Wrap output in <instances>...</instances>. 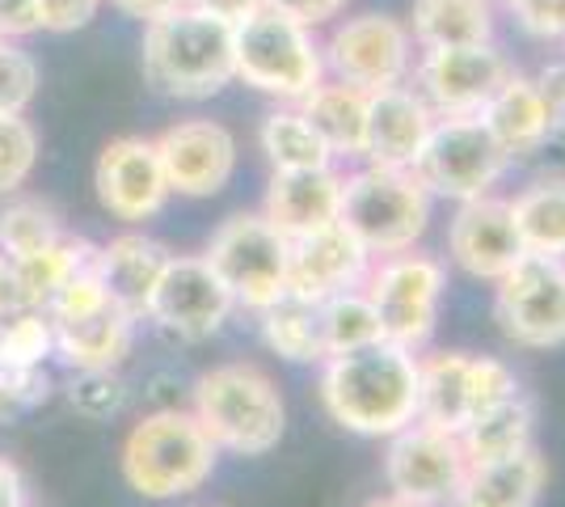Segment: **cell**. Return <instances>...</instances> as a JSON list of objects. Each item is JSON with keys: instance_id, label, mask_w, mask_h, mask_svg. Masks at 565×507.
Here are the masks:
<instances>
[{"instance_id": "cell-16", "label": "cell", "mask_w": 565, "mask_h": 507, "mask_svg": "<svg viewBox=\"0 0 565 507\" xmlns=\"http://www.w3.org/2000/svg\"><path fill=\"white\" fill-rule=\"evenodd\" d=\"M233 309V292L224 288V279L215 275L203 254H173L152 288L143 317L182 342H203L228 321Z\"/></svg>"}, {"instance_id": "cell-33", "label": "cell", "mask_w": 565, "mask_h": 507, "mask_svg": "<svg viewBox=\"0 0 565 507\" xmlns=\"http://www.w3.org/2000/svg\"><path fill=\"white\" fill-rule=\"evenodd\" d=\"M64 237V224H60V212L43 203V199H9L4 208H0V254L9 258V263H22L30 254H39V250H47Z\"/></svg>"}, {"instance_id": "cell-8", "label": "cell", "mask_w": 565, "mask_h": 507, "mask_svg": "<svg viewBox=\"0 0 565 507\" xmlns=\"http://www.w3.org/2000/svg\"><path fill=\"white\" fill-rule=\"evenodd\" d=\"M444 288H448V271L435 254H423V250L372 258V271L363 279V292L380 317V338L397 342L405 351H423L430 342Z\"/></svg>"}, {"instance_id": "cell-39", "label": "cell", "mask_w": 565, "mask_h": 507, "mask_svg": "<svg viewBox=\"0 0 565 507\" xmlns=\"http://www.w3.org/2000/svg\"><path fill=\"white\" fill-rule=\"evenodd\" d=\"M532 39L541 43H562V25H565V0H502Z\"/></svg>"}, {"instance_id": "cell-32", "label": "cell", "mask_w": 565, "mask_h": 507, "mask_svg": "<svg viewBox=\"0 0 565 507\" xmlns=\"http://www.w3.org/2000/svg\"><path fill=\"white\" fill-rule=\"evenodd\" d=\"M97 258V245H89L85 237H60L55 245L47 250H39V254H30L22 263H13L18 271V288H22V305L30 309H47L51 300H55V292L68 284L76 271H85V266Z\"/></svg>"}, {"instance_id": "cell-24", "label": "cell", "mask_w": 565, "mask_h": 507, "mask_svg": "<svg viewBox=\"0 0 565 507\" xmlns=\"http://www.w3.org/2000/svg\"><path fill=\"white\" fill-rule=\"evenodd\" d=\"M169 258L173 254L161 242H152L143 233H118L115 242L97 250V275H102L106 292L115 296V305H122L136 321H143L152 288H157Z\"/></svg>"}, {"instance_id": "cell-14", "label": "cell", "mask_w": 565, "mask_h": 507, "mask_svg": "<svg viewBox=\"0 0 565 507\" xmlns=\"http://www.w3.org/2000/svg\"><path fill=\"white\" fill-rule=\"evenodd\" d=\"M511 73H515L511 60L494 43L423 47L414 55L409 85L423 94L435 119H460V115H481V106L498 94V85Z\"/></svg>"}, {"instance_id": "cell-18", "label": "cell", "mask_w": 565, "mask_h": 507, "mask_svg": "<svg viewBox=\"0 0 565 507\" xmlns=\"http://www.w3.org/2000/svg\"><path fill=\"white\" fill-rule=\"evenodd\" d=\"M94 191L97 203L122 224H143L161 216L169 203V182L157 145L143 136H118L102 148L94 166Z\"/></svg>"}, {"instance_id": "cell-25", "label": "cell", "mask_w": 565, "mask_h": 507, "mask_svg": "<svg viewBox=\"0 0 565 507\" xmlns=\"http://www.w3.org/2000/svg\"><path fill=\"white\" fill-rule=\"evenodd\" d=\"M544 478L548 469L536 448H523L515 457L477 461L469 465L451 507H536Z\"/></svg>"}, {"instance_id": "cell-45", "label": "cell", "mask_w": 565, "mask_h": 507, "mask_svg": "<svg viewBox=\"0 0 565 507\" xmlns=\"http://www.w3.org/2000/svg\"><path fill=\"white\" fill-rule=\"evenodd\" d=\"M536 85H541V94L548 97V106L557 110V119L565 123V60L548 64V68L536 76Z\"/></svg>"}, {"instance_id": "cell-37", "label": "cell", "mask_w": 565, "mask_h": 507, "mask_svg": "<svg viewBox=\"0 0 565 507\" xmlns=\"http://www.w3.org/2000/svg\"><path fill=\"white\" fill-rule=\"evenodd\" d=\"M34 94H39V60L18 39H0V115H25Z\"/></svg>"}, {"instance_id": "cell-1", "label": "cell", "mask_w": 565, "mask_h": 507, "mask_svg": "<svg viewBox=\"0 0 565 507\" xmlns=\"http://www.w3.org/2000/svg\"><path fill=\"white\" fill-rule=\"evenodd\" d=\"M321 402L354 435H393L418 419V351L380 338L326 356Z\"/></svg>"}, {"instance_id": "cell-2", "label": "cell", "mask_w": 565, "mask_h": 507, "mask_svg": "<svg viewBox=\"0 0 565 507\" xmlns=\"http://www.w3.org/2000/svg\"><path fill=\"white\" fill-rule=\"evenodd\" d=\"M143 81L173 102H207L236 81L233 22L182 4L143 22Z\"/></svg>"}, {"instance_id": "cell-9", "label": "cell", "mask_w": 565, "mask_h": 507, "mask_svg": "<svg viewBox=\"0 0 565 507\" xmlns=\"http://www.w3.org/2000/svg\"><path fill=\"white\" fill-rule=\"evenodd\" d=\"M287 254L291 242L262 212H236L212 233L203 258L233 292L236 305L262 314L287 292Z\"/></svg>"}, {"instance_id": "cell-4", "label": "cell", "mask_w": 565, "mask_h": 507, "mask_svg": "<svg viewBox=\"0 0 565 507\" xmlns=\"http://www.w3.org/2000/svg\"><path fill=\"white\" fill-rule=\"evenodd\" d=\"M220 448L190 411H152L122 440V478L143 499H182L215 474Z\"/></svg>"}, {"instance_id": "cell-5", "label": "cell", "mask_w": 565, "mask_h": 507, "mask_svg": "<svg viewBox=\"0 0 565 507\" xmlns=\"http://www.w3.org/2000/svg\"><path fill=\"white\" fill-rule=\"evenodd\" d=\"M236 81L279 102H300L326 81L317 30L275 4H262L233 25Z\"/></svg>"}, {"instance_id": "cell-28", "label": "cell", "mask_w": 565, "mask_h": 507, "mask_svg": "<svg viewBox=\"0 0 565 507\" xmlns=\"http://www.w3.org/2000/svg\"><path fill=\"white\" fill-rule=\"evenodd\" d=\"M532 427H536V411H532V402L523 393H515V398H507V402L477 414L460 432V448H465L469 465L515 457L523 448H532Z\"/></svg>"}, {"instance_id": "cell-34", "label": "cell", "mask_w": 565, "mask_h": 507, "mask_svg": "<svg viewBox=\"0 0 565 507\" xmlns=\"http://www.w3.org/2000/svg\"><path fill=\"white\" fill-rule=\"evenodd\" d=\"M317 314H321V347H326V356H342V351H354V347L380 342V317L363 288L317 300Z\"/></svg>"}, {"instance_id": "cell-26", "label": "cell", "mask_w": 565, "mask_h": 507, "mask_svg": "<svg viewBox=\"0 0 565 507\" xmlns=\"http://www.w3.org/2000/svg\"><path fill=\"white\" fill-rule=\"evenodd\" d=\"M405 25L418 51L494 43V0H414Z\"/></svg>"}, {"instance_id": "cell-15", "label": "cell", "mask_w": 565, "mask_h": 507, "mask_svg": "<svg viewBox=\"0 0 565 507\" xmlns=\"http://www.w3.org/2000/svg\"><path fill=\"white\" fill-rule=\"evenodd\" d=\"M465 474H469V457L460 448V435L439 432L423 419L388 435V453H384L388 495L418 507H451Z\"/></svg>"}, {"instance_id": "cell-17", "label": "cell", "mask_w": 565, "mask_h": 507, "mask_svg": "<svg viewBox=\"0 0 565 507\" xmlns=\"http://www.w3.org/2000/svg\"><path fill=\"white\" fill-rule=\"evenodd\" d=\"M169 194L212 199L236 173V136L215 119H178L152 140Z\"/></svg>"}, {"instance_id": "cell-43", "label": "cell", "mask_w": 565, "mask_h": 507, "mask_svg": "<svg viewBox=\"0 0 565 507\" xmlns=\"http://www.w3.org/2000/svg\"><path fill=\"white\" fill-rule=\"evenodd\" d=\"M186 0H110V9H118L122 18L131 22H152V18H166L173 9H182Z\"/></svg>"}, {"instance_id": "cell-40", "label": "cell", "mask_w": 565, "mask_h": 507, "mask_svg": "<svg viewBox=\"0 0 565 507\" xmlns=\"http://www.w3.org/2000/svg\"><path fill=\"white\" fill-rule=\"evenodd\" d=\"M39 4V22L51 34H76L97 18L102 0H34Z\"/></svg>"}, {"instance_id": "cell-38", "label": "cell", "mask_w": 565, "mask_h": 507, "mask_svg": "<svg viewBox=\"0 0 565 507\" xmlns=\"http://www.w3.org/2000/svg\"><path fill=\"white\" fill-rule=\"evenodd\" d=\"M68 398L81 414H89V419H110V414L127 402V385H122L118 368H89V372H76Z\"/></svg>"}, {"instance_id": "cell-27", "label": "cell", "mask_w": 565, "mask_h": 507, "mask_svg": "<svg viewBox=\"0 0 565 507\" xmlns=\"http://www.w3.org/2000/svg\"><path fill=\"white\" fill-rule=\"evenodd\" d=\"M296 106L317 127V136L330 145L333 157H363V127H367V94L363 89L326 76Z\"/></svg>"}, {"instance_id": "cell-41", "label": "cell", "mask_w": 565, "mask_h": 507, "mask_svg": "<svg viewBox=\"0 0 565 507\" xmlns=\"http://www.w3.org/2000/svg\"><path fill=\"white\" fill-rule=\"evenodd\" d=\"M266 4H275V9H282V13H291V18L305 22L308 30H317V25L338 22V18L347 13L351 0H266Z\"/></svg>"}, {"instance_id": "cell-19", "label": "cell", "mask_w": 565, "mask_h": 507, "mask_svg": "<svg viewBox=\"0 0 565 507\" xmlns=\"http://www.w3.org/2000/svg\"><path fill=\"white\" fill-rule=\"evenodd\" d=\"M448 254L465 275L498 284L527 254L519 242L515 216H511V199L481 194V199L460 203V212L448 224Z\"/></svg>"}, {"instance_id": "cell-47", "label": "cell", "mask_w": 565, "mask_h": 507, "mask_svg": "<svg viewBox=\"0 0 565 507\" xmlns=\"http://www.w3.org/2000/svg\"><path fill=\"white\" fill-rule=\"evenodd\" d=\"M0 507H30L22 474H18V465H9V461H0Z\"/></svg>"}, {"instance_id": "cell-21", "label": "cell", "mask_w": 565, "mask_h": 507, "mask_svg": "<svg viewBox=\"0 0 565 507\" xmlns=\"http://www.w3.org/2000/svg\"><path fill=\"white\" fill-rule=\"evenodd\" d=\"M430 127H435V110L409 81L372 89L367 94V127H363V157L372 166L414 169Z\"/></svg>"}, {"instance_id": "cell-29", "label": "cell", "mask_w": 565, "mask_h": 507, "mask_svg": "<svg viewBox=\"0 0 565 507\" xmlns=\"http://www.w3.org/2000/svg\"><path fill=\"white\" fill-rule=\"evenodd\" d=\"M519 242L527 254L565 258V178H541L511 199Z\"/></svg>"}, {"instance_id": "cell-6", "label": "cell", "mask_w": 565, "mask_h": 507, "mask_svg": "<svg viewBox=\"0 0 565 507\" xmlns=\"http://www.w3.org/2000/svg\"><path fill=\"white\" fill-rule=\"evenodd\" d=\"M430 199L435 194L418 182L414 169L367 166L342 173V208L338 224H347L372 258L401 254L423 242L430 224Z\"/></svg>"}, {"instance_id": "cell-10", "label": "cell", "mask_w": 565, "mask_h": 507, "mask_svg": "<svg viewBox=\"0 0 565 507\" xmlns=\"http://www.w3.org/2000/svg\"><path fill=\"white\" fill-rule=\"evenodd\" d=\"M507 169H511V157L490 136L481 115L435 119L423 152L414 161V173L426 191L439 194V199H456V203L494 194Z\"/></svg>"}, {"instance_id": "cell-30", "label": "cell", "mask_w": 565, "mask_h": 507, "mask_svg": "<svg viewBox=\"0 0 565 507\" xmlns=\"http://www.w3.org/2000/svg\"><path fill=\"white\" fill-rule=\"evenodd\" d=\"M258 145L266 152L270 169H326L333 166L330 145L317 136V127L305 119V110L296 102H282L279 110H270L262 119Z\"/></svg>"}, {"instance_id": "cell-42", "label": "cell", "mask_w": 565, "mask_h": 507, "mask_svg": "<svg viewBox=\"0 0 565 507\" xmlns=\"http://www.w3.org/2000/svg\"><path fill=\"white\" fill-rule=\"evenodd\" d=\"M39 4L34 0H0V39H25L39 34Z\"/></svg>"}, {"instance_id": "cell-35", "label": "cell", "mask_w": 565, "mask_h": 507, "mask_svg": "<svg viewBox=\"0 0 565 507\" xmlns=\"http://www.w3.org/2000/svg\"><path fill=\"white\" fill-rule=\"evenodd\" d=\"M51 351H55V330H51L47 309L22 305L0 321V368L34 372V368H43Z\"/></svg>"}, {"instance_id": "cell-48", "label": "cell", "mask_w": 565, "mask_h": 507, "mask_svg": "<svg viewBox=\"0 0 565 507\" xmlns=\"http://www.w3.org/2000/svg\"><path fill=\"white\" fill-rule=\"evenodd\" d=\"M367 507H418V504H409V499H397V495H380V499H372Z\"/></svg>"}, {"instance_id": "cell-3", "label": "cell", "mask_w": 565, "mask_h": 507, "mask_svg": "<svg viewBox=\"0 0 565 507\" xmlns=\"http://www.w3.org/2000/svg\"><path fill=\"white\" fill-rule=\"evenodd\" d=\"M194 419L220 453L266 457L287 432L279 385L258 363H220L194 381Z\"/></svg>"}, {"instance_id": "cell-36", "label": "cell", "mask_w": 565, "mask_h": 507, "mask_svg": "<svg viewBox=\"0 0 565 507\" xmlns=\"http://www.w3.org/2000/svg\"><path fill=\"white\" fill-rule=\"evenodd\" d=\"M39 166V131L25 115H0V194H18Z\"/></svg>"}, {"instance_id": "cell-12", "label": "cell", "mask_w": 565, "mask_h": 507, "mask_svg": "<svg viewBox=\"0 0 565 507\" xmlns=\"http://www.w3.org/2000/svg\"><path fill=\"white\" fill-rule=\"evenodd\" d=\"M414 55H418V43H414L409 25L393 18V13L338 18L330 25V34L321 39L326 76L347 81L363 94L405 85L409 73H414Z\"/></svg>"}, {"instance_id": "cell-31", "label": "cell", "mask_w": 565, "mask_h": 507, "mask_svg": "<svg viewBox=\"0 0 565 507\" xmlns=\"http://www.w3.org/2000/svg\"><path fill=\"white\" fill-rule=\"evenodd\" d=\"M262 338L266 347L291 363H312L326 360V347H321V314H317V300H305L296 292H282L275 305L262 309Z\"/></svg>"}, {"instance_id": "cell-46", "label": "cell", "mask_w": 565, "mask_h": 507, "mask_svg": "<svg viewBox=\"0 0 565 507\" xmlns=\"http://www.w3.org/2000/svg\"><path fill=\"white\" fill-rule=\"evenodd\" d=\"M13 309H22V288H18V271H13V263L0 254V321L13 314Z\"/></svg>"}, {"instance_id": "cell-7", "label": "cell", "mask_w": 565, "mask_h": 507, "mask_svg": "<svg viewBox=\"0 0 565 507\" xmlns=\"http://www.w3.org/2000/svg\"><path fill=\"white\" fill-rule=\"evenodd\" d=\"M51 330H55V351L76 368H118L131 351V330L136 317L122 305H115V296L106 292L97 263L85 266L81 275H72L64 288L55 292V300L47 305Z\"/></svg>"}, {"instance_id": "cell-49", "label": "cell", "mask_w": 565, "mask_h": 507, "mask_svg": "<svg viewBox=\"0 0 565 507\" xmlns=\"http://www.w3.org/2000/svg\"><path fill=\"white\" fill-rule=\"evenodd\" d=\"M562 43H565V25H562Z\"/></svg>"}, {"instance_id": "cell-44", "label": "cell", "mask_w": 565, "mask_h": 507, "mask_svg": "<svg viewBox=\"0 0 565 507\" xmlns=\"http://www.w3.org/2000/svg\"><path fill=\"white\" fill-rule=\"evenodd\" d=\"M194 9H203V13H212V18H224V22H241V18H249L254 9H262L266 0H186Z\"/></svg>"}, {"instance_id": "cell-11", "label": "cell", "mask_w": 565, "mask_h": 507, "mask_svg": "<svg viewBox=\"0 0 565 507\" xmlns=\"http://www.w3.org/2000/svg\"><path fill=\"white\" fill-rule=\"evenodd\" d=\"M515 393V372L490 356L439 351L430 360H418V419L439 432L460 435L477 414Z\"/></svg>"}, {"instance_id": "cell-20", "label": "cell", "mask_w": 565, "mask_h": 507, "mask_svg": "<svg viewBox=\"0 0 565 507\" xmlns=\"http://www.w3.org/2000/svg\"><path fill=\"white\" fill-rule=\"evenodd\" d=\"M372 271V254L367 245L354 237L347 224H326L308 237L291 242L287 254V292L305 296V300H326L338 292L363 288Z\"/></svg>"}, {"instance_id": "cell-23", "label": "cell", "mask_w": 565, "mask_h": 507, "mask_svg": "<svg viewBox=\"0 0 565 507\" xmlns=\"http://www.w3.org/2000/svg\"><path fill=\"white\" fill-rule=\"evenodd\" d=\"M342 208V173L333 166L326 169H275L262 216L279 229L287 242L308 237L338 220Z\"/></svg>"}, {"instance_id": "cell-13", "label": "cell", "mask_w": 565, "mask_h": 507, "mask_svg": "<svg viewBox=\"0 0 565 507\" xmlns=\"http://www.w3.org/2000/svg\"><path fill=\"white\" fill-rule=\"evenodd\" d=\"M494 317L515 347L548 351L565 342V258L523 254L498 279Z\"/></svg>"}, {"instance_id": "cell-22", "label": "cell", "mask_w": 565, "mask_h": 507, "mask_svg": "<svg viewBox=\"0 0 565 507\" xmlns=\"http://www.w3.org/2000/svg\"><path fill=\"white\" fill-rule=\"evenodd\" d=\"M481 123L490 127V136L502 145V152L511 157V166L544 152V145L565 127L557 119V110L548 106V97L541 94L536 76H519V73L507 76L498 85V94L481 106Z\"/></svg>"}]
</instances>
